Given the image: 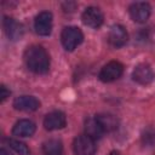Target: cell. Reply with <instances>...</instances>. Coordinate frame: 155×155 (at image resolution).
Wrapping results in <instances>:
<instances>
[{
    "label": "cell",
    "instance_id": "21",
    "mask_svg": "<svg viewBox=\"0 0 155 155\" xmlns=\"http://www.w3.org/2000/svg\"><path fill=\"white\" fill-rule=\"evenodd\" d=\"M109 155H120V153H119V151H116V150H113V151H110V153H109Z\"/></svg>",
    "mask_w": 155,
    "mask_h": 155
},
{
    "label": "cell",
    "instance_id": "4",
    "mask_svg": "<svg viewBox=\"0 0 155 155\" xmlns=\"http://www.w3.org/2000/svg\"><path fill=\"white\" fill-rule=\"evenodd\" d=\"M73 150L75 155H94L96 153L94 139H92L87 134L78 136L74 139Z\"/></svg>",
    "mask_w": 155,
    "mask_h": 155
},
{
    "label": "cell",
    "instance_id": "14",
    "mask_svg": "<svg viewBox=\"0 0 155 155\" xmlns=\"http://www.w3.org/2000/svg\"><path fill=\"white\" fill-rule=\"evenodd\" d=\"M94 119L99 124V126L103 130V132H113V131H115L119 127V120L113 114L102 113V114L96 115Z\"/></svg>",
    "mask_w": 155,
    "mask_h": 155
},
{
    "label": "cell",
    "instance_id": "7",
    "mask_svg": "<svg viewBox=\"0 0 155 155\" xmlns=\"http://www.w3.org/2000/svg\"><path fill=\"white\" fill-rule=\"evenodd\" d=\"M81 19H82L85 25H87L90 28H93V29H97L103 24L104 16H103L102 11L98 7L90 6L82 12Z\"/></svg>",
    "mask_w": 155,
    "mask_h": 155
},
{
    "label": "cell",
    "instance_id": "16",
    "mask_svg": "<svg viewBox=\"0 0 155 155\" xmlns=\"http://www.w3.org/2000/svg\"><path fill=\"white\" fill-rule=\"evenodd\" d=\"M85 132H86L85 134H87L92 139H99L102 137V134L104 133L96 119H88L86 121V124H85Z\"/></svg>",
    "mask_w": 155,
    "mask_h": 155
},
{
    "label": "cell",
    "instance_id": "13",
    "mask_svg": "<svg viewBox=\"0 0 155 155\" xmlns=\"http://www.w3.org/2000/svg\"><path fill=\"white\" fill-rule=\"evenodd\" d=\"M36 126L33 121L28 119H22L17 121L12 128V133L17 137H30L34 134Z\"/></svg>",
    "mask_w": 155,
    "mask_h": 155
},
{
    "label": "cell",
    "instance_id": "12",
    "mask_svg": "<svg viewBox=\"0 0 155 155\" xmlns=\"http://www.w3.org/2000/svg\"><path fill=\"white\" fill-rule=\"evenodd\" d=\"M13 107L22 111H35L40 107V102L34 96H19L13 101Z\"/></svg>",
    "mask_w": 155,
    "mask_h": 155
},
{
    "label": "cell",
    "instance_id": "15",
    "mask_svg": "<svg viewBox=\"0 0 155 155\" xmlns=\"http://www.w3.org/2000/svg\"><path fill=\"white\" fill-rule=\"evenodd\" d=\"M42 153H44V155H62L63 154L62 142L58 139L46 140L42 144Z\"/></svg>",
    "mask_w": 155,
    "mask_h": 155
},
{
    "label": "cell",
    "instance_id": "11",
    "mask_svg": "<svg viewBox=\"0 0 155 155\" xmlns=\"http://www.w3.org/2000/svg\"><path fill=\"white\" fill-rule=\"evenodd\" d=\"M108 40H109V44L113 46V47H121L124 46L127 40H128V35H127V31L126 29L120 25V24H116V25H113L109 30V34H108Z\"/></svg>",
    "mask_w": 155,
    "mask_h": 155
},
{
    "label": "cell",
    "instance_id": "9",
    "mask_svg": "<svg viewBox=\"0 0 155 155\" xmlns=\"http://www.w3.org/2000/svg\"><path fill=\"white\" fill-rule=\"evenodd\" d=\"M2 27H4V30L7 35V38L12 41L19 40L24 34L23 25L19 22H17L15 18L5 16L4 19H2Z\"/></svg>",
    "mask_w": 155,
    "mask_h": 155
},
{
    "label": "cell",
    "instance_id": "8",
    "mask_svg": "<svg viewBox=\"0 0 155 155\" xmlns=\"http://www.w3.org/2000/svg\"><path fill=\"white\" fill-rule=\"evenodd\" d=\"M130 16L131 18L137 22V23H144L148 21L150 12H151V7L148 2H143V1H138V2H133L130 8H128Z\"/></svg>",
    "mask_w": 155,
    "mask_h": 155
},
{
    "label": "cell",
    "instance_id": "10",
    "mask_svg": "<svg viewBox=\"0 0 155 155\" xmlns=\"http://www.w3.org/2000/svg\"><path fill=\"white\" fill-rule=\"evenodd\" d=\"M65 125H67L65 114L62 111H58V110L48 113L44 119V127L48 131L61 130V128L65 127Z\"/></svg>",
    "mask_w": 155,
    "mask_h": 155
},
{
    "label": "cell",
    "instance_id": "2",
    "mask_svg": "<svg viewBox=\"0 0 155 155\" xmlns=\"http://www.w3.org/2000/svg\"><path fill=\"white\" fill-rule=\"evenodd\" d=\"M84 40V34L78 27H65L61 34V41L67 51H74Z\"/></svg>",
    "mask_w": 155,
    "mask_h": 155
},
{
    "label": "cell",
    "instance_id": "19",
    "mask_svg": "<svg viewBox=\"0 0 155 155\" xmlns=\"http://www.w3.org/2000/svg\"><path fill=\"white\" fill-rule=\"evenodd\" d=\"M7 97H10V91L6 88L5 85H1V87H0V99H1V102H4Z\"/></svg>",
    "mask_w": 155,
    "mask_h": 155
},
{
    "label": "cell",
    "instance_id": "3",
    "mask_svg": "<svg viewBox=\"0 0 155 155\" xmlns=\"http://www.w3.org/2000/svg\"><path fill=\"white\" fill-rule=\"evenodd\" d=\"M124 73V65L117 61L107 63L99 71V80L103 82H111L117 80Z\"/></svg>",
    "mask_w": 155,
    "mask_h": 155
},
{
    "label": "cell",
    "instance_id": "20",
    "mask_svg": "<svg viewBox=\"0 0 155 155\" xmlns=\"http://www.w3.org/2000/svg\"><path fill=\"white\" fill-rule=\"evenodd\" d=\"M0 155H12L8 150H6V149H4V148H1L0 149Z\"/></svg>",
    "mask_w": 155,
    "mask_h": 155
},
{
    "label": "cell",
    "instance_id": "1",
    "mask_svg": "<svg viewBox=\"0 0 155 155\" xmlns=\"http://www.w3.org/2000/svg\"><path fill=\"white\" fill-rule=\"evenodd\" d=\"M24 62L29 70L35 74H46L50 69V56L40 45H33L25 50Z\"/></svg>",
    "mask_w": 155,
    "mask_h": 155
},
{
    "label": "cell",
    "instance_id": "5",
    "mask_svg": "<svg viewBox=\"0 0 155 155\" xmlns=\"http://www.w3.org/2000/svg\"><path fill=\"white\" fill-rule=\"evenodd\" d=\"M132 79L139 85H149L155 79V73L150 65L145 63H140L134 67L132 71Z\"/></svg>",
    "mask_w": 155,
    "mask_h": 155
},
{
    "label": "cell",
    "instance_id": "6",
    "mask_svg": "<svg viewBox=\"0 0 155 155\" xmlns=\"http://www.w3.org/2000/svg\"><path fill=\"white\" fill-rule=\"evenodd\" d=\"M34 29L36 34L41 36H47L52 31V13L48 11L40 12L34 21Z\"/></svg>",
    "mask_w": 155,
    "mask_h": 155
},
{
    "label": "cell",
    "instance_id": "17",
    "mask_svg": "<svg viewBox=\"0 0 155 155\" xmlns=\"http://www.w3.org/2000/svg\"><path fill=\"white\" fill-rule=\"evenodd\" d=\"M7 143L17 154H19V155H30V151H29L28 147L24 143H22L19 140H16V139H7Z\"/></svg>",
    "mask_w": 155,
    "mask_h": 155
},
{
    "label": "cell",
    "instance_id": "18",
    "mask_svg": "<svg viewBox=\"0 0 155 155\" xmlns=\"http://www.w3.org/2000/svg\"><path fill=\"white\" fill-rule=\"evenodd\" d=\"M142 143L145 147L155 145V128L149 127L142 133Z\"/></svg>",
    "mask_w": 155,
    "mask_h": 155
}]
</instances>
